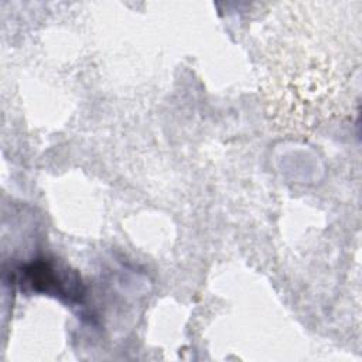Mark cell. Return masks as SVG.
Listing matches in <instances>:
<instances>
[{"mask_svg": "<svg viewBox=\"0 0 362 362\" xmlns=\"http://www.w3.org/2000/svg\"><path fill=\"white\" fill-rule=\"evenodd\" d=\"M25 273L30 277V283L35 290H41L45 293H57L59 296H66L71 300L74 296H78V283L68 280L58 274L52 266L47 263H38L30 266Z\"/></svg>", "mask_w": 362, "mask_h": 362, "instance_id": "cell-1", "label": "cell"}]
</instances>
